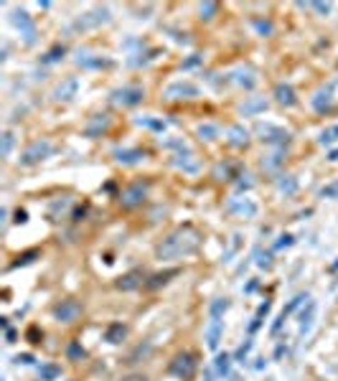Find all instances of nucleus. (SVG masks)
I'll use <instances>...</instances> for the list:
<instances>
[{"instance_id":"58836bf2","label":"nucleus","mask_w":338,"mask_h":381,"mask_svg":"<svg viewBox=\"0 0 338 381\" xmlns=\"http://www.w3.org/2000/svg\"><path fill=\"white\" fill-rule=\"evenodd\" d=\"M252 23H255V28H257V31H259L262 36H270V34H272V23H270V21H259V18H255Z\"/></svg>"},{"instance_id":"9b49d317","label":"nucleus","mask_w":338,"mask_h":381,"mask_svg":"<svg viewBox=\"0 0 338 381\" xmlns=\"http://www.w3.org/2000/svg\"><path fill=\"white\" fill-rule=\"evenodd\" d=\"M51 313L59 323H74V320H79V315H81V305L77 300H62L53 305Z\"/></svg>"},{"instance_id":"412c9836","label":"nucleus","mask_w":338,"mask_h":381,"mask_svg":"<svg viewBox=\"0 0 338 381\" xmlns=\"http://www.w3.org/2000/svg\"><path fill=\"white\" fill-rule=\"evenodd\" d=\"M142 158H145V153L138 150V148H125V150H115V160H117V163H122V166H138Z\"/></svg>"},{"instance_id":"4be33fe9","label":"nucleus","mask_w":338,"mask_h":381,"mask_svg":"<svg viewBox=\"0 0 338 381\" xmlns=\"http://www.w3.org/2000/svg\"><path fill=\"white\" fill-rule=\"evenodd\" d=\"M140 285H142V272L135 270V272H127V275H122L117 280V290H125V293H127V290H138Z\"/></svg>"},{"instance_id":"423d86ee","label":"nucleus","mask_w":338,"mask_h":381,"mask_svg":"<svg viewBox=\"0 0 338 381\" xmlns=\"http://www.w3.org/2000/svg\"><path fill=\"white\" fill-rule=\"evenodd\" d=\"M196 97H198V87L188 79L170 81L168 87L163 89V99H168V102H178V99H196Z\"/></svg>"},{"instance_id":"f704fd0d","label":"nucleus","mask_w":338,"mask_h":381,"mask_svg":"<svg viewBox=\"0 0 338 381\" xmlns=\"http://www.w3.org/2000/svg\"><path fill=\"white\" fill-rule=\"evenodd\" d=\"M226 308H229V300L224 298V300H213L211 302V318H222L224 313H226Z\"/></svg>"},{"instance_id":"473e14b6","label":"nucleus","mask_w":338,"mask_h":381,"mask_svg":"<svg viewBox=\"0 0 338 381\" xmlns=\"http://www.w3.org/2000/svg\"><path fill=\"white\" fill-rule=\"evenodd\" d=\"M267 311H270V300H265L262 305H259L257 315H255V320H252V326H249V330H252V333H255V330L259 328V323H262V318L267 315Z\"/></svg>"},{"instance_id":"8fccbe9b","label":"nucleus","mask_w":338,"mask_h":381,"mask_svg":"<svg viewBox=\"0 0 338 381\" xmlns=\"http://www.w3.org/2000/svg\"><path fill=\"white\" fill-rule=\"evenodd\" d=\"M333 270H338V262H336V265H333Z\"/></svg>"},{"instance_id":"a19ab883","label":"nucleus","mask_w":338,"mask_h":381,"mask_svg":"<svg viewBox=\"0 0 338 381\" xmlns=\"http://www.w3.org/2000/svg\"><path fill=\"white\" fill-rule=\"evenodd\" d=\"M34 257H38V252H26V254H21V257H18V262L13 267L28 265V262H34Z\"/></svg>"},{"instance_id":"49530a36","label":"nucleus","mask_w":338,"mask_h":381,"mask_svg":"<svg viewBox=\"0 0 338 381\" xmlns=\"http://www.w3.org/2000/svg\"><path fill=\"white\" fill-rule=\"evenodd\" d=\"M28 219H26V211H18L16 213V224H26Z\"/></svg>"},{"instance_id":"f257e3e1","label":"nucleus","mask_w":338,"mask_h":381,"mask_svg":"<svg viewBox=\"0 0 338 381\" xmlns=\"http://www.w3.org/2000/svg\"><path fill=\"white\" fill-rule=\"evenodd\" d=\"M198 247H201V231L191 226V224H183V226L173 229L158 241L155 259H160V262H176V259L196 254Z\"/></svg>"},{"instance_id":"37998d69","label":"nucleus","mask_w":338,"mask_h":381,"mask_svg":"<svg viewBox=\"0 0 338 381\" xmlns=\"http://www.w3.org/2000/svg\"><path fill=\"white\" fill-rule=\"evenodd\" d=\"M249 348H252V341H247V343H244V346L239 348V351H237V358H239L242 364H244V358H247V354H249Z\"/></svg>"},{"instance_id":"f8f14e48","label":"nucleus","mask_w":338,"mask_h":381,"mask_svg":"<svg viewBox=\"0 0 338 381\" xmlns=\"http://www.w3.org/2000/svg\"><path fill=\"white\" fill-rule=\"evenodd\" d=\"M170 163H173V168L183 170V173H198V170H201V163H198V158H196V155L188 150V148H186V150L173 153Z\"/></svg>"},{"instance_id":"c756f323","label":"nucleus","mask_w":338,"mask_h":381,"mask_svg":"<svg viewBox=\"0 0 338 381\" xmlns=\"http://www.w3.org/2000/svg\"><path fill=\"white\" fill-rule=\"evenodd\" d=\"M216 13H219V3L206 0V3H201V5H198V18H201V21H211Z\"/></svg>"},{"instance_id":"7ed1b4c3","label":"nucleus","mask_w":338,"mask_h":381,"mask_svg":"<svg viewBox=\"0 0 338 381\" xmlns=\"http://www.w3.org/2000/svg\"><path fill=\"white\" fill-rule=\"evenodd\" d=\"M255 133H257V137L262 142H267V145H275V148H285V145H290V140H293L290 130H285V127L272 124V122H257Z\"/></svg>"},{"instance_id":"cd10ccee","label":"nucleus","mask_w":338,"mask_h":381,"mask_svg":"<svg viewBox=\"0 0 338 381\" xmlns=\"http://www.w3.org/2000/svg\"><path fill=\"white\" fill-rule=\"evenodd\" d=\"M13 145H16V135L10 133V130H5V133H3V137H0V155H3V158H10Z\"/></svg>"},{"instance_id":"b1692460","label":"nucleus","mask_w":338,"mask_h":381,"mask_svg":"<svg viewBox=\"0 0 338 381\" xmlns=\"http://www.w3.org/2000/svg\"><path fill=\"white\" fill-rule=\"evenodd\" d=\"M275 186H277V191H280V194L293 196L295 191H298V178H295V176H280L275 181Z\"/></svg>"},{"instance_id":"a211bd4d","label":"nucleus","mask_w":338,"mask_h":381,"mask_svg":"<svg viewBox=\"0 0 338 381\" xmlns=\"http://www.w3.org/2000/svg\"><path fill=\"white\" fill-rule=\"evenodd\" d=\"M330 102H333V84H330V87L318 89V92L313 94V99H311L313 109H318V112H326V109L330 107Z\"/></svg>"},{"instance_id":"393cba45","label":"nucleus","mask_w":338,"mask_h":381,"mask_svg":"<svg viewBox=\"0 0 338 381\" xmlns=\"http://www.w3.org/2000/svg\"><path fill=\"white\" fill-rule=\"evenodd\" d=\"M196 135L206 142H213L216 137H219V127H216L213 122H201L198 127H196Z\"/></svg>"},{"instance_id":"f03ea898","label":"nucleus","mask_w":338,"mask_h":381,"mask_svg":"<svg viewBox=\"0 0 338 381\" xmlns=\"http://www.w3.org/2000/svg\"><path fill=\"white\" fill-rule=\"evenodd\" d=\"M53 155V142L46 140V137H41V140H34L31 145H28L26 150L21 153V158H18V163L23 166V168H34V166H38V163H44L46 158H51Z\"/></svg>"},{"instance_id":"6ab92c4d","label":"nucleus","mask_w":338,"mask_h":381,"mask_svg":"<svg viewBox=\"0 0 338 381\" xmlns=\"http://www.w3.org/2000/svg\"><path fill=\"white\" fill-rule=\"evenodd\" d=\"M275 102L283 107H295V102H298V97H295V89L290 87V84H285V81H280L275 87Z\"/></svg>"},{"instance_id":"09e8293b","label":"nucleus","mask_w":338,"mask_h":381,"mask_svg":"<svg viewBox=\"0 0 338 381\" xmlns=\"http://www.w3.org/2000/svg\"><path fill=\"white\" fill-rule=\"evenodd\" d=\"M69 354H71V356H84V351H81V348H77V346H71V348H69Z\"/></svg>"},{"instance_id":"dca6fc26","label":"nucleus","mask_w":338,"mask_h":381,"mask_svg":"<svg viewBox=\"0 0 338 381\" xmlns=\"http://www.w3.org/2000/svg\"><path fill=\"white\" fill-rule=\"evenodd\" d=\"M267 107H270V102H267L265 97H247L239 105V112L244 117H255V115H259V112H265Z\"/></svg>"},{"instance_id":"a18cd8bd","label":"nucleus","mask_w":338,"mask_h":381,"mask_svg":"<svg viewBox=\"0 0 338 381\" xmlns=\"http://www.w3.org/2000/svg\"><path fill=\"white\" fill-rule=\"evenodd\" d=\"M283 247H293V237H290V234L280 237V241H277V249H283Z\"/></svg>"},{"instance_id":"9d476101","label":"nucleus","mask_w":338,"mask_h":381,"mask_svg":"<svg viewBox=\"0 0 338 381\" xmlns=\"http://www.w3.org/2000/svg\"><path fill=\"white\" fill-rule=\"evenodd\" d=\"M79 87H81L79 77H66V79H62L53 87L51 99L53 102H71V99L79 94Z\"/></svg>"},{"instance_id":"c03bdc74","label":"nucleus","mask_w":338,"mask_h":381,"mask_svg":"<svg viewBox=\"0 0 338 381\" xmlns=\"http://www.w3.org/2000/svg\"><path fill=\"white\" fill-rule=\"evenodd\" d=\"M120 381H148V376H145V373H127V376H122Z\"/></svg>"},{"instance_id":"72a5a7b5","label":"nucleus","mask_w":338,"mask_h":381,"mask_svg":"<svg viewBox=\"0 0 338 381\" xmlns=\"http://www.w3.org/2000/svg\"><path fill=\"white\" fill-rule=\"evenodd\" d=\"M280 163H283V153L277 150V153H272V155H267V160H262V168H265V170H275Z\"/></svg>"},{"instance_id":"5701e85b","label":"nucleus","mask_w":338,"mask_h":381,"mask_svg":"<svg viewBox=\"0 0 338 381\" xmlns=\"http://www.w3.org/2000/svg\"><path fill=\"white\" fill-rule=\"evenodd\" d=\"M125 336H127V328H125L122 323H115V326H109L105 333L107 343H112V346H117V343H122Z\"/></svg>"},{"instance_id":"20e7f679","label":"nucleus","mask_w":338,"mask_h":381,"mask_svg":"<svg viewBox=\"0 0 338 381\" xmlns=\"http://www.w3.org/2000/svg\"><path fill=\"white\" fill-rule=\"evenodd\" d=\"M168 371L181 381H188L196 376V358L194 354H188V351H181V354L173 356V361H170Z\"/></svg>"},{"instance_id":"ea45409f","label":"nucleus","mask_w":338,"mask_h":381,"mask_svg":"<svg viewBox=\"0 0 338 381\" xmlns=\"http://www.w3.org/2000/svg\"><path fill=\"white\" fill-rule=\"evenodd\" d=\"M257 265L262 267V270H270V267H272V257H270V252H265V254H262V252H257Z\"/></svg>"},{"instance_id":"de8ad7c7","label":"nucleus","mask_w":338,"mask_h":381,"mask_svg":"<svg viewBox=\"0 0 338 381\" xmlns=\"http://www.w3.org/2000/svg\"><path fill=\"white\" fill-rule=\"evenodd\" d=\"M328 160H330V163H338V148L328 153Z\"/></svg>"},{"instance_id":"bb28decb","label":"nucleus","mask_w":338,"mask_h":381,"mask_svg":"<svg viewBox=\"0 0 338 381\" xmlns=\"http://www.w3.org/2000/svg\"><path fill=\"white\" fill-rule=\"evenodd\" d=\"M313 315H315V302H308V308L300 313V336L308 333V328H311L313 323Z\"/></svg>"},{"instance_id":"0eeeda50","label":"nucleus","mask_w":338,"mask_h":381,"mask_svg":"<svg viewBox=\"0 0 338 381\" xmlns=\"http://www.w3.org/2000/svg\"><path fill=\"white\" fill-rule=\"evenodd\" d=\"M226 211L237 219H255L259 211V206L255 204V198H247V196H237V198H229L226 201Z\"/></svg>"},{"instance_id":"c85d7f7f","label":"nucleus","mask_w":338,"mask_h":381,"mask_svg":"<svg viewBox=\"0 0 338 381\" xmlns=\"http://www.w3.org/2000/svg\"><path fill=\"white\" fill-rule=\"evenodd\" d=\"M318 142H320V145H326V148L336 145V142H338V124H330V127H326V130L320 133Z\"/></svg>"},{"instance_id":"4c0bfd02","label":"nucleus","mask_w":338,"mask_h":381,"mask_svg":"<svg viewBox=\"0 0 338 381\" xmlns=\"http://www.w3.org/2000/svg\"><path fill=\"white\" fill-rule=\"evenodd\" d=\"M64 56V46H56V49H51V51L46 53L44 56V64H53V62H59Z\"/></svg>"},{"instance_id":"4468645a","label":"nucleus","mask_w":338,"mask_h":381,"mask_svg":"<svg viewBox=\"0 0 338 381\" xmlns=\"http://www.w3.org/2000/svg\"><path fill=\"white\" fill-rule=\"evenodd\" d=\"M10 21L16 23V28L21 31V36L26 38V44H34L36 41V28H34V23H31V18H28L26 10H13Z\"/></svg>"},{"instance_id":"1a4fd4ad","label":"nucleus","mask_w":338,"mask_h":381,"mask_svg":"<svg viewBox=\"0 0 338 381\" xmlns=\"http://www.w3.org/2000/svg\"><path fill=\"white\" fill-rule=\"evenodd\" d=\"M145 198H148V183H133L120 194V206L122 209H138V206L145 204Z\"/></svg>"},{"instance_id":"ddd939ff","label":"nucleus","mask_w":338,"mask_h":381,"mask_svg":"<svg viewBox=\"0 0 338 381\" xmlns=\"http://www.w3.org/2000/svg\"><path fill=\"white\" fill-rule=\"evenodd\" d=\"M109 124H112V117L107 115V112H99V115H92L84 124V135L87 137H102V135L109 130Z\"/></svg>"},{"instance_id":"aec40b11","label":"nucleus","mask_w":338,"mask_h":381,"mask_svg":"<svg viewBox=\"0 0 338 381\" xmlns=\"http://www.w3.org/2000/svg\"><path fill=\"white\" fill-rule=\"evenodd\" d=\"M135 124H138V127H148V130H153V133H166V130H168V122H166V120L153 117V115L135 117Z\"/></svg>"},{"instance_id":"a878e982","label":"nucleus","mask_w":338,"mask_h":381,"mask_svg":"<svg viewBox=\"0 0 338 381\" xmlns=\"http://www.w3.org/2000/svg\"><path fill=\"white\" fill-rule=\"evenodd\" d=\"M219 336H222V318H211V326H209V348H216L219 346Z\"/></svg>"},{"instance_id":"c9c22d12","label":"nucleus","mask_w":338,"mask_h":381,"mask_svg":"<svg viewBox=\"0 0 338 381\" xmlns=\"http://www.w3.org/2000/svg\"><path fill=\"white\" fill-rule=\"evenodd\" d=\"M308 8H313L318 16H330V10H333V3H320V0H315V3H308Z\"/></svg>"},{"instance_id":"6e6552de","label":"nucleus","mask_w":338,"mask_h":381,"mask_svg":"<svg viewBox=\"0 0 338 381\" xmlns=\"http://www.w3.org/2000/svg\"><path fill=\"white\" fill-rule=\"evenodd\" d=\"M105 23H109V8L99 5V8L89 10V13L77 18L74 28H77V31H92V28H99V26H105Z\"/></svg>"},{"instance_id":"39448f33","label":"nucleus","mask_w":338,"mask_h":381,"mask_svg":"<svg viewBox=\"0 0 338 381\" xmlns=\"http://www.w3.org/2000/svg\"><path fill=\"white\" fill-rule=\"evenodd\" d=\"M142 97H145V92H142V87H135V84H127V87L115 89V92L109 94V102H112V105H115V107H122V109H127V107L140 105Z\"/></svg>"},{"instance_id":"2eb2a0df","label":"nucleus","mask_w":338,"mask_h":381,"mask_svg":"<svg viewBox=\"0 0 338 381\" xmlns=\"http://www.w3.org/2000/svg\"><path fill=\"white\" fill-rule=\"evenodd\" d=\"M226 77H229L231 84H237V87H242V89H252L257 84V71L249 69V66H239V69L229 71Z\"/></svg>"},{"instance_id":"7c9ffc66","label":"nucleus","mask_w":338,"mask_h":381,"mask_svg":"<svg viewBox=\"0 0 338 381\" xmlns=\"http://www.w3.org/2000/svg\"><path fill=\"white\" fill-rule=\"evenodd\" d=\"M178 275V270H168V272H160V275H153L151 277V283H148V287L151 290H158L160 285H166L170 280V277H176Z\"/></svg>"},{"instance_id":"f3484780","label":"nucleus","mask_w":338,"mask_h":381,"mask_svg":"<svg viewBox=\"0 0 338 381\" xmlns=\"http://www.w3.org/2000/svg\"><path fill=\"white\" fill-rule=\"evenodd\" d=\"M226 142H229L231 148H247L249 133L242 124H231V127H226Z\"/></svg>"},{"instance_id":"79ce46f5","label":"nucleus","mask_w":338,"mask_h":381,"mask_svg":"<svg viewBox=\"0 0 338 381\" xmlns=\"http://www.w3.org/2000/svg\"><path fill=\"white\" fill-rule=\"evenodd\" d=\"M201 62H204V56H198V53H194L191 59H186V62H183V69H194V66H198Z\"/></svg>"},{"instance_id":"e433bc0d","label":"nucleus","mask_w":338,"mask_h":381,"mask_svg":"<svg viewBox=\"0 0 338 381\" xmlns=\"http://www.w3.org/2000/svg\"><path fill=\"white\" fill-rule=\"evenodd\" d=\"M320 196H323V198H338V181H333V183L320 188Z\"/></svg>"},{"instance_id":"2f4dec72","label":"nucleus","mask_w":338,"mask_h":381,"mask_svg":"<svg viewBox=\"0 0 338 381\" xmlns=\"http://www.w3.org/2000/svg\"><path fill=\"white\" fill-rule=\"evenodd\" d=\"M229 366H231V356L229 354L216 356V371H219V376H229Z\"/></svg>"}]
</instances>
